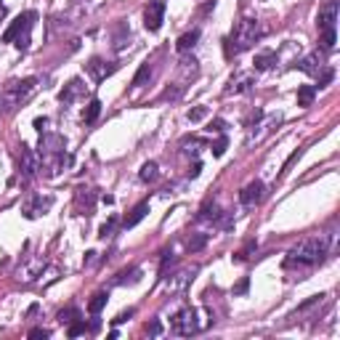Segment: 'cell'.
<instances>
[{
  "instance_id": "cell-3",
  "label": "cell",
  "mask_w": 340,
  "mask_h": 340,
  "mask_svg": "<svg viewBox=\"0 0 340 340\" xmlns=\"http://www.w3.org/2000/svg\"><path fill=\"white\" fill-rule=\"evenodd\" d=\"M35 19H38V14L35 11H27V14H19L14 21H11V27L3 32V43H16L19 38H29V29L35 24Z\"/></svg>"
},
{
  "instance_id": "cell-25",
  "label": "cell",
  "mask_w": 340,
  "mask_h": 340,
  "mask_svg": "<svg viewBox=\"0 0 340 340\" xmlns=\"http://www.w3.org/2000/svg\"><path fill=\"white\" fill-rule=\"evenodd\" d=\"M85 330H88L85 322H72V324H69V330H67V335L69 337H77V335H85Z\"/></svg>"
},
{
  "instance_id": "cell-2",
  "label": "cell",
  "mask_w": 340,
  "mask_h": 340,
  "mask_svg": "<svg viewBox=\"0 0 340 340\" xmlns=\"http://www.w3.org/2000/svg\"><path fill=\"white\" fill-rule=\"evenodd\" d=\"M38 88V80L35 77H27V80H16V83L6 85L3 90V99H6V107L14 109V107H21V101H27L32 96V90Z\"/></svg>"
},
{
  "instance_id": "cell-10",
  "label": "cell",
  "mask_w": 340,
  "mask_h": 340,
  "mask_svg": "<svg viewBox=\"0 0 340 340\" xmlns=\"http://www.w3.org/2000/svg\"><path fill=\"white\" fill-rule=\"evenodd\" d=\"M85 69H88V75H90L93 80H96V83H101L104 77H109V75L114 72V69H117V64H109V67H107V64L101 61V58H93V61H90Z\"/></svg>"
},
{
  "instance_id": "cell-4",
  "label": "cell",
  "mask_w": 340,
  "mask_h": 340,
  "mask_svg": "<svg viewBox=\"0 0 340 340\" xmlns=\"http://www.w3.org/2000/svg\"><path fill=\"white\" fill-rule=\"evenodd\" d=\"M231 40L237 43V45H234V53H239V51H244V48H250V45L258 40V24H255L253 19L239 21V24L234 27V32H231Z\"/></svg>"
},
{
  "instance_id": "cell-1",
  "label": "cell",
  "mask_w": 340,
  "mask_h": 340,
  "mask_svg": "<svg viewBox=\"0 0 340 340\" xmlns=\"http://www.w3.org/2000/svg\"><path fill=\"white\" fill-rule=\"evenodd\" d=\"M327 244H330L327 237H314V239L300 242L298 248L287 255L285 266H316L327 255Z\"/></svg>"
},
{
  "instance_id": "cell-17",
  "label": "cell",
  "mask_w": 340,
  "mask_h": 340,
  "mask_svg": "<svg viewBox=\"0 0 340 340\" xmlns=\"http://www.w3.org/2000/svg\"><path fill=\"white\" fill-rule=\"evenodd\" d=\"M138 178H141L144 183L157 181V162H144V165H141V173H138Z\"/></svg>"
},
{
  "instance_id": "cell-8",
  "label": "cell",
  "mask_w": 340,
  "mask_h": 340,
  "mask_svg": "<svg viewBox=\"0 0 340 340\" xmlns=\"http://www.w3.org/2000/svg\"><path fill=\"white\" fill-rule=\"evenodd\" d=\"M335 21H337V0H330L322 11H319V19H316V24H319V32L324 29H335Z\"/></svg>"
},
{
  "instance_id": "cell-12",
  "label": "cell",
  "mask_w": 340,
  "mask_h": 340,
  "mask_svg": "<svg viewBox=\"0 0 340 340\" xmlns=\"http://www.w3.org/2000/svg\"><path fill=\"white\" fill-rule=\"evenodd\" d=\"M146 213H149V202H141V205H136V207L131 210V215H125L122 226H125V229H133L136 224H141V221L146 218Z\"/></svg>"
},
{
  "instance_id": "cell-26",
  "label": "cell",
  "mask_w": 340,
  "mask_h": 340,
  "mask_svg": "<svg viewBox=\"0 0 340 340\" xmlns=\"http://www.w3.org/2000/svg\"><path fill=\"white\" fill-rule=\"evenodd\" d=\"M226 146H229V138H226V136H221L218 141L213 144V157H221V154L226 151Z\"/></svg>"
},
{
  "instance_id": "cell-34",
  "label": "cell",
  "mask_w": 340,
  "mask_h": 340,
  "mask_svg": "<svg viewBox=\"0 0 340 340\" xmlns=\"http://www.w3.org/2000/svg\"><path fill=\"white\" fill-rule=\"evenodd\" d=\"M199 173H202V162H194V165L189 168V178H197Z\"/></svg>"
},
{
  "instance_id": "cell-22",
  "label": "cell",
  "mask_w": 340,
  "mask_h": 340,
  "mask_svg": "<svg viewBox=\"0 0 340 340\" xmlns=\"http://www.w3.org/2000/svg\"><path fill=\"white\" fill-rule=\"evenodd\" d=\"M149 75H151L149 64H141V67H138V72H136V77H133V88H141L146 80H149Z\"/></svg>"
},
{
  "instance_id": "cell-16",
  "label": "cell",
  "mask_w": 340,
  "mask_h": 340,
  "mask_svg": "<svg viewBox=\"0 0 340 340\" xmlns=\"http://www.w3.org/2000/svg\"><path fill=\"white\" fill-rule=\"evenodd\" d=\"M99 114H101V101H99V99H90L88 107H85V112H83V120H85V122H96Z\"/></svg>"
},
{
  "instance_id": "cell-24",
  "label": "cell",
  "mask_w": 340,
  "mask_h": 340,
  "mask_svg": "<svg viewBox=\"0 0 340 340\" xmlns=\"http://www.w3.org/2000/svg\"><path fill=\"white\" fill-rule=\"evenodd\" d=\"M322 48H327V51L335 48V29H324L322 32Z\"/></svg>"
},
{
  "instance_id": "cell-27",
  "label": "cell",
  "mask_w": 340,
  "mask_h": 340,
  "mask_svg": "<svg viewBox=\"0 0 340 340\" xmlns=\"http://www.w3.org/2000/svg\"><path fill=\"white\" fill-rule=\"evenodd\" d=\"M114 224H117V218H109L107 224H104L101 229H99V237L101 239H107V237H112V231H114Z\"/></svg>"
},
{
  "instance_id": "cell-19",
  "label": "cell",
  "mask_w": 340,
  "mask_h": 340,
  "mask_svg": "<svg viewBox=\"0 0 340 340\" xmlns=\"http://www.w3.org/2000/svg\"><path fill=\"white\" fill-rule=\"evenodd\" d=\"M80 88H83V85H80V80H72V83H69L61 93H58V99H61L64 104H69V101H72V99L77 96V93H80Z\"/></svg>"
},
{
  "instance_id": "cell-11",
  "label": "cell",
  "mask_w": 340,
  "mask_h": 340,
  "mask_svg": "<svg viewBox=\"0 0 340 340\" xmlns=\"http://www.w3.org/2000/svg\"><path fill=\"white\" fill-rule=\"evenodd\" d=\"M19 168L24 170V175H35V170H40V162H38V157L32 154V149L21 146V154H19Z\"/></svg>"
},
{
  "instance_id": "cell-36",
  "label": "cell",
  "mask_w": 340,
  "mask_h": 340,
  "mask_svg": "<svg viewBox=\"0 0 340 340\" xmlns=\"http://www.w3.org/2000/svg\"><path fill=\"white\" fill-rule=\"evenodd\" d=\"M45 125H48L45 117H38V120H35V128H38V131H45Z\"/></svg>"
},
{
  "instance_id": "cell-6",
  "label": "cell",
  "mask_w": 340,
  "mask_h": 340,
  "mask_svg": "<svg viewBox=\"0 0 340 340\" xmlns=\"http://www.w3.org/2000/svg\"><path fill=\"white\" fill-rule=\"evenodd\" d=\"M162 19H165V3L162 0H151L144 11V27L149 32H157L162 27Z\"/></svg>"
},
{
  "instance_id": "cell-15",
  "label": "cell",
  "mask_w": 340,
  "mask_h": 340,
  "mask_svg": "<svg viewBox=\"0 0 340 340\" xmlns=\"http://www.w3.org/2000/svg\"><path fill=\"white\" fill-rule=\"evenodd\" d=\"M274 64H276V53H271V51H263V53L255 56V69L258 72H263V69L274 67Z\"/></svg>"
},
{
  "instance_id": "cell-7",
  "label": "cell",
  "mask_w": 340,
  "mask_h": 340,
  "mask_svg": "<svg viewBox=\"0 0 340 340\" xmlns=\"http://www.w3.org/2000/svg\"><path fill=\"white\" fill-rule=\"evenodd\" d=\"M263 199V183L261 181H250L244 189L239 192V202L244 205V207H253V205H258Z\"/></svg>"
},
{
  "instance_id": "cell-21",
  "label": "cell",
  "mask_w": 340,
  "mask_h": 340,
  "mask_svg": "<svg viewBox=\"0 0 340 340\" xmlns=\"http://www.w3.org/2000/svg\"><path fill=\"white\" fill-rule=\"evenodd\" d=\"M197 218H199V221H221V210H218L215 205H205L202 213H199Z\"/></svg>"
},
{
  "instance_id": "cell-9",
  "label": "cell",
  "mask_w": 340,
  "mask_h": 340,
  "mask_svg": "<svg viewBox=\"0 0 340 340\" xmlns=\"http://www.w3.org/2000/svg\"><path fill=\"white\" fill-rule=\"evenodd\" d=\"M64 141L58 136H45L40 138V157H61Z\"/></svg>"
},
{
  "instance_id": "cell-31",
  "label": "cell",
  "mask_w": 340,
  "mask_h": 340,
  "mask_svg": "<svg viewBox=\"0 0 340 340\" xmlns=\"http://www.w3.org/2000/svg\"><path fill=\"white\" fill-rule=\"evenodd\" d=\"M146 332H149V335H160V332H162V324H160L157 319L149 322V324H146Z\"/></svg>"
},
{
  "instance_id": "cell-32",
  "label": "cell",
  "mask_w": 340,
  "mask_h": 340,
  "mask_svg": "<svg viewBox=\"0 0 340 340\" xmlns=\"http://www.w3.org/2000/svg\"><path fill=\"white\" fill-rule=\"evenodd\" d=\"M183 93V88H168L165 93H162V99H178Z\"/></svg>"
},
{
  "instance_id": "cell-18",
  "label": "cell",
  "mask_w": 340,
  "mask_h": 340,
  "mask_svg": "<svg viewBox=\"0 0 340 340\" xmlns=\"http://www.w3.org/2000/svg\"><path fill=\"white\" fill-rule=\"evenodd\" d=\"M107 300H109L107 292H96V295L90 298V303H88V311L90 314H101V308L107 306Z\"/></svg>"
},
{
  "instance_id": "cell-30",
  "label": "cell",
  "mask_w": 340,
  "mask_h": 340,
  "mask_svg": "<svg viewBox=\"0 0 340 340\" xmlns=\"http://www.w3.org/2000/svg\"><path fill=\"white\" fill-rule=\"evenodd\" d=\"M29 337H32V340H40V337H43V340H45V337H51V332L43 330V327H35V330H29Z\"/></svg>"
},
{
  "instance_id": "cell-37",
  "label": "cell",
  "mask_w": 340,
  "mask_h": 340,
  "mask_svg": "<svg viewBox=\"0 0 340 340\" xmlns=\"http://www.w3.org/2000/svg\"><path fill=\"white\" fill-rule=\"evenodd\" d=\"M244 290H248V279H242V282L237 285V290H234V292H244Z\"/></svg>"
},
{
  "instance_id": "cell-23",
  "label": "cell",
  "mask_w": 340,
  "mask_h": 340,
  "mask_svg": "<svg viewBox=\"0 0 340 340\" xmlns=\"http://www.w3.org/2000/svg\"><path fill=\"white\" fill-rule=\"evenodd\" d=\"M300 69H303V72H308V75H319V67H316V58H314V56L303 58V61H300Z\"/></svg>"
},
{
  "instance_id": "cell-13",
  "label": "cell",
  "mask_w": 340,
  "mask_h": 340,
  "mask_svg": "<svg viewBox=\"0 0 340 340\" xmlns=\"http://www.w3.org/2000/svg\"><path fill=\"white\" fill-rule=\"evenodd\" d=\"M197 40H199V29H192V32L181 35V38H178V43H175V48H178L181 53H186V51H192L194 45H197Z\"/></svg>"
},
{
  "instance_id": "cell-20",
  "label": "cell",
  "mask_w": 340,
  "mask_h": 340,
  "mask_svg": "<svg viewBox=\"0 0 340 340\" xmlns=\"http://www.w3.org/2000/svg\"><path fill=\"white\" fill-rule=\"evenodd\" d=\"M205 244H207V234H192V237L186 239V250L197 253V250H202Z\"/></svg>"
},
{
  "instance_id": "cell-5",
  "label": "cell",
  "mask_w": 340,
  "mask_h": 340,
  "mask_svg": "<svg viewBox=\"0 0 340 340\" xmlns=\"http://www.w3.org/2000/svg\"><path fill=\"white\" fill-rule=\"evenodd\" d=\"M170 330H173L175 335H194V332L199 330V324H197V311H194V308H181L178 314L173 316Z\"/></svg>"
},
{
  "instance_id": "cell-14",
  "label": "cell",
  "mask_w": 340,
  "mask_h": 340,
  "mask_svg": "<svg viewBox=\"0 0 340 340\" xmlns=\"http://www.w3.org/2000/svg\"><path fill=\"white\" fill-rule=\"evenodd\" d=\"M316 99V85H300L298 88V107H311Z\"/></svg>"
},
{
  "instance_id": "cell-28",
  "label": "cell",
  "mask_w": 340,
  "mask_h": 340,
  "mask_svg": "<svg viewBox=\"0 0 340 340\" xmlns=\"http://www.w3.org/2000/svg\"><path fill=\"white\" fill-rule=\"evenodd\" d=\"M205 114H207V107H194V109H189V120L192 122H199Z\"/></svg>"
},
{
  "instance_id": "cell-33",
  "label": "cell",
  "mask_w": 340,
  "mask_h": 340,
  "mask_svg": "<svg viewBox=\"0 0 340 340\" xmlns=\"http://www.w3.org/2000/svg\"><path fill=\"white\" fill-rule=\"evenodd\" d=\"M133 314H136L133 308H128V311H122V314H120V316H117V319H112V322H114V324H122V322H128V319H131V316H133Z\"/></svg>"
},
{
  "instance_id": "cell-29",
  "label": "cell",
  "mask_w": 340,
  "mask_h": 340,
  "mask_svg": "<svg viewBox=\"0 0 340 340\" xmlns=\"http://www.w3.org/2000/svg\"><path fill=\"white\" fill-rule=\"evenodd\" d=\"M207 131H210V133H224V131H226V122H224V120H213V122L207 125Z\"/></svg>"
},
{
  "instance_id": "cell-35",
  "label": "cell",
  "mask_w": 340,
  "mask_h": 340,
  "mask_svg": "<svg viewBox=\"0 0 340 340\" xmlns=\"http://www.w3.org/2000/svg\"><path fill=\"white\" fill-rule=\"evenodd\" d=\"M58 319H61V322H69V319H77V311H61V314H58Z\"/></svg>"
}]
</instances>
